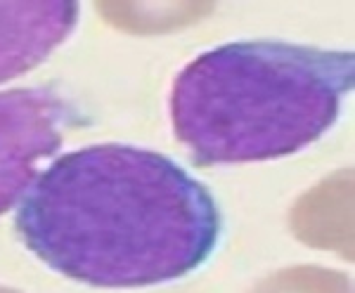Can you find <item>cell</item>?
Wrapping results in <instances>:
<instances>
[{
    "instance_id": "obj_1",
    "label": "cell",
    "mask_w": 355,
    "mask_h": 293,
    "mask_svg": "<svg viewBox=\"0 0 355 293\" xmlns=\"http://www.w3.org/2000/svg\"><path fill=\"white\" fill-rule=\"evenodd\" d=\"M21 244L93 289H147L190 277L223 239L211 189L166 154L105 142L38 170L15 213Z\"/></svg>"
},
{
    "instance_id": "obj_3",
    "label": "cell",
    "mask_w": 355,
    "mask_h": 293,
    "mask_svg": "<svg viewBox=\"0 0 355 293\" xmlns=\"http://www.w3.org/2000/svg\"><path fill=\"white\" fill-rule=\"evenodd\" d=\"M90 116L60 85H31L0 93V215L19 204L38 166Z\"/></svg>"
},
{
    "instance_id": "obj_2",
    "label": "cell",
    "mask_w": 355,
    "mask_h": 293,
    "mask_svg": "<svg viewBox=\"0 0 355 293\" xmlns=\"http://www.w3.org/2000/svg\"><path fill=\"white\" fill-rule=\"evenodd\" d=\"M353 85L351 50L232 40L175 76L171 123L194 166L277 161L322 140Z\"/></svg>"
},
{
    "instance_id": "obj_4",
    "label": "cell",
    "mask_w": 355,
    "mask_h": 293,
    "mask_svg": "<svg viewBox=\"0 0 355 293\" xmlns=\"http://www.w3.org/2000/svg\"><path fill=\"white\" fill-rule=\"evenodd\" d=\"M73 0H0V83L41 66L76 31Z\"/></svg>"
}]
</instances>
